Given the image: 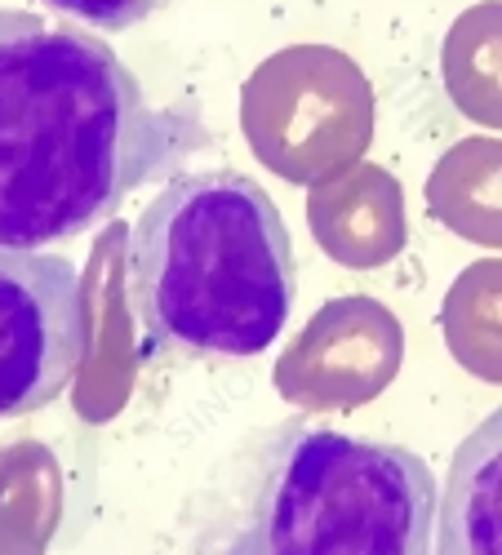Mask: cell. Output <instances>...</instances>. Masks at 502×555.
I'll return each mask as SVG.
<instances>
[{
	"label": "cell",
	"mask_w": 502,
	"mask_h": 555,
	"mask_svg": "<svg viewBox=\"0 0 502 555\" xmlns=\"http://www.w3.org/2000/svg\"><path fill=\"white\" fill-rule=\"evenodd\" d=\"M205 147L201 107H156L107 40L0 10V245L72 241Z\"/></svg>",
	"instance_id": "obj_1"
},
{
	"label": "cell",
	"mask_w": 502,
	"mask_h": 555,
	"mask_svg": "<svg viewBox=\"0 0 502 555\" xmlns=\"http://www.w3.org/2000/svg\"><path fill=\"white\" fill-rule=\"evenodd\" d=\"M294 298L285 218L236 169L173 173L129 231V307L147 356H258Z\"/></svg>",
	"instance_id": "obj_2"
},
{
	"label": "cell",
	"mask_w": 502,
	"mask_h": 555,
	"mask_svg": "<svg viewBox=\"0 0 502 555\" xmlns=\"http://www.w3.org/2000/svg\"><path fill=\"white\" fill-rule=\"evenodd\" d=\"M436 502L414 449L285 423L245 453L209 555H436Z\"/></svg>",
	"instance_id": "obj_3"
},
{
	"label": "cell",
	"mask_w": 502,
	"mask_h": 555,
	"mask_svg": "<svg viewBox=\"0 0 502 555\" xmlns=\"http://www.w3.org/2000/svg\"><path fill=\"white\" fill-rule=\"evenodd\" d=\"M89 351L85 281L72 258L0 245V418L54 404Z\"/></svg>",
	"instance_id": "obj_4"
},
{
	"label": "cell",
	"mask_w": 502,
	"mask_h": 555,
	"mask_svg": "<svg viewBox=\"0 0 502 555\" xmlns=\"http://www.w3.org/2000/svg\"><path fill=\"white\" fill-rule=\"evenodd\" d=\"M316 330L334 343V351L321 338L303 334L307 343L325 347V351H321V364L311 369V378L289 387L285 396H298L303 404H360L387 387V378L400 364L404 338H400V325L378 302L343 298L321 311Z\"/></svg>",
	"instance_id": "obj_5"
},
{
	"label": "cell",
	"mask_w": 502,
	"mask_h": 555,
	"mask_svg": "<svg viewBox=\"0 0 502 555\" xmlns=\"http://www.w3.org/2000/svg\"><path fill=\"white\" fill-rule=\"evenodd\" d=\"M436 555H502V404L449 457L436 502Z\"/></svg>",
	"instance_id": "obj_6"
},
{
	"label": "cell",
	"mask_w": 502,
	"mask_h": 555,
	"mask_svg": "<svg viewBox=\"0 0 502 555\" xmlns=\"http://www.w3.org/2000/svg\"><path fill=\"white\" fill-rule=\"evenodd\" d=\"M432 214H440L467 241L502 249V143L476 138L453 147L427 182Z\"/></svg>",
	"instance_id": "obj_7"
},
{
	"label": "cell",
	"mask_w": 502,
	"mask_h": 555,
	"mask_svg": "<svg viewBox=\"0 0 502 555\" xmlns=\"http://www.w3.org/2000/svg\"><path fill=\"white\" fill-rule=\"evenodd\" d=\"M453 103L467 116L502 129V5H480L459 18L445 50Z\"/></svg>",
	"instance_id": "obj_8"
},
{
	"label": "cell",
	"mask_w": 502,
	"mask_h": 555,
	"mask_svg": "<svg viewBox=\"0 0 502 555\" xmlns=\"http://www.w3.org/2000/svg\"><path fill=\"white\" fill-rule=\"evenodd\" d=\"M44 10H54L80 27H103V31H129L143 18H152L165 0H40Z\"/></svg>",
	"instance_id": "obj_9"
}]
</instances>
